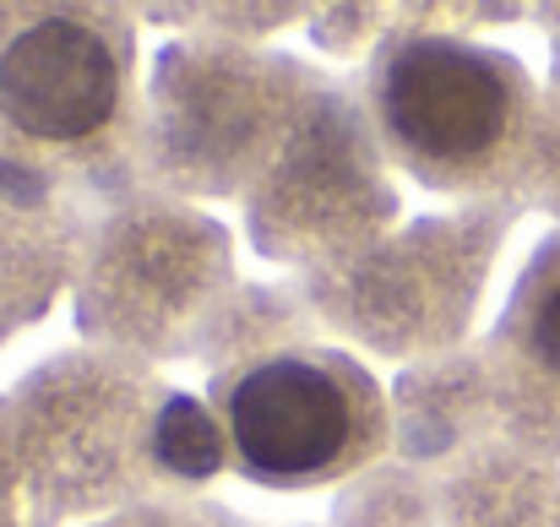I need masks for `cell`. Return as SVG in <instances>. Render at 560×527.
I'll return each instance as SVG.
<instances>
[{
  "mask_svg": "<svg viewBox=\"0 0 560 527\" xmlns=\"http://www.w3.org/2000/svg\"><path fill=\"white\" fill-rule=\"evenodd\" d=\"M360 397L316 359H267L229 391V441L245 473L267 484H305L349 462L360 446Z\"/></svg>",
  "mask_w": 560,
  "mask_h": 527,
  "instance_id": "1",
  "label": "cell"
},
{
  "mask_svg": "<svg viewBox=\"0 0 560 527\" xmlns=\"http://www.w3.org/2000/svg\"><path fill=\"white\" fill-rule=\"evenodd\" d=\"M381 109L408 153L435 164H479L506 142L517 104L506 71L490 55L413 38L381 77Z\"/></svg>",
  "mask_w": 560,
  "mask_h": 527,
  "instance_id": "2",
  "label": "cell"
},
{
  "mask_svg": "<svg viewBox=\"0 0 560 527\" xmlns=\"http://www.w3.org/2000/svg\"><path fill=\"white\" fill-rule=\"evenodd\" d=\"M120 104L115 38L71 11L33 16L0 44V115L33 142H88Z\"/></svg>",
  "mask_w": 560,
  "mask_h": 527,
  "instance_id": "3",
  "label": "cell"
},
{
  "mask_svg": "<svg viewBox=\"0 0 560 527\" xmlns=\"http://www.w3.org/2000/svg\"><path fill=\"white\" fill-rule=\"evenodd\" d=\"M528 353L545 375L560 380V272L539 289L534 300V316H528Z\"/></svg>",
  "mask_w": 560,
  "mask_h": 527,
  "instance_id": "4",
  "label": "cell"
},
{
  "mask_svg": "<svg viewBox=\"0 0 560 527\" xmlns=\"http://www.w3.org/2000/svg\"><path fill=\"white\" fill-rule=\"evenodd\" d=\"M180 452L196 457V468L218 462V435H212L207 419H196V413H170L164 419V457H180Z\"/></svg>",
  "mask_w": 560,
  "mask_h": 527,
  "instance_id": "5",
  "label": "cell"
}]
</instances>
